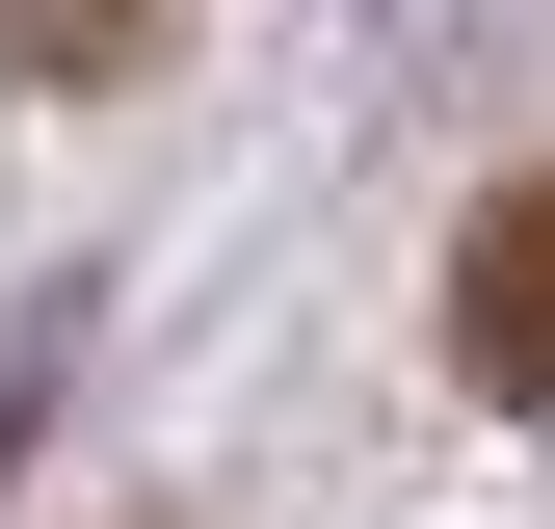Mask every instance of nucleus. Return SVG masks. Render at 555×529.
<instances>
[{
    "label": "nucleus",
    "instance_id": "nucleus-2",
    "mask_svg": "<svg viewBox=\"0 0 555 529\" xmlns=\"http://www.w3.org/2000/svg\"><path fill=\"white\" fill-rule=\"evenodd\" d=\"M0 53L27 80H106V53H159V0H0Z\"/></svg>",
    "mask_w": 555,
    "mask_h": 529
},
{
    "label": "nucleus",
    "instance_id": "nucleus-1",
    "mask_svg": "<svg viewBox=\"0 0 555 529\" xmlns=\"http://www.w3.org/2000/svg\"><path fill=\"white\" fill-rule=\"evenodd\" d=\"M450 371H476V397H529V424H555V185H503V212L450 238Z\"/></svg>",
    "mask_w": 555,
    "mask_h": 529
}]
</instances>
